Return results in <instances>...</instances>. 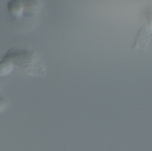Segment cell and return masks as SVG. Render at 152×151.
Returning <instances> with one entry per match:
<instances>
[{
  "label": "cell",
  "instance_id": "7a4b0ae2",
  "mask_svg": "<svg viewBox=\"0 0 152 151\" xmlns=\"http://www.w3.org/2000/svg\"><path fill=\"white\" fill-rule=\"evenodd\" d=\"M151 37V28H149L148 26L142 27L135 39V42L133 45V49L135 50L144 45L147 46Z\"/></svg>",
  "mask_w": 152,
  "mask_h": 151
},
{
  "label": "cell",
  "instance_id": "8992f818",
  "mask_svg": "<svg viewBox=\"0 0 152 151\" xmlns=\"http://www.w3.org/2000/svg\"><path fill=\"white\" fill-rule=\"evenodd\" d=\"M147 20H148V27L152 29V12H150L147 16Z\"/></svg>",
  "mask_w": 152,
  "mask_h": 151
},
{
  "label": "cell",
  "instance_id": "5b68a950",
  "mask_svg": "<svg viewBox=\"0 0 152 151\" xmlns=\"http://www.w3.org/2000/svg\"><path fill=\"white\" fill-rule=\"evenodd\" d=\"M24 4V12L28 13H34L35 12L39 10V5L37 4V1H23Z\"/></svg>",
  "mask_w": 152,
  "mask_h": 151
},
{
  "label": "cell",
  "instance_id": "277c9868",
  "mask_svg": "<svg viewBox=\"0 0 152 151\" xmlns=\"http://www.w3.org/2000/svg\"><path fill=\"white\" fill-rule=\"evenodd\" d=\"M13 70V65L11 62L3 61H0V77L10 75Z\"/></svg>",
  "mask_w": 152,
  "mask_h": 151
},
{
  "label": "cell",
  "instance_id": "3957f363",
  "mask_svg": "<svg viewBox=\"0 0 152 151\" xmlns=\"http://www.w3.org/2000/svg\"><path fill=\"white\" fill-rule=\"evenodd\" d=\"M8 11L12 16L20 18L24 13V4L22 0H12L7 5Z\"/></svg>",
  "mask_w": 152,
  "mask_h": 151
},
{
  "label": "cell",
  "instance_id": "52a82bcc",
  "mask_svg": "<svg viewBox=\"0 0 152 151\" xmlns=\"http://www.w3.org/2000/svg\"><path fill=\"white\" fill-rule=\"evenodd\" d=\"M5 108V101L4 99L0 98V112H2Z\"/></svg>",
  "mask_w": 152,
  "mask_h": 151
},
{
  "label": "cell",
  "instance_id": "6da1fadb",
  "mask_svg": "<svg viewBox=\"0 0 152 151\" xmlns=\"http://www.w3.org/2000/svg\"><path fill=\"white\" fill-rule=\"evenodd\" d=\"M4 61L11 62L12 65L15 64L19 67L23 68L28 72V69H33L31 64L36 62V54L26 50L12 49L4 58Z\"/></svg>",
  "mask_w": 152,
  "mask_h": 151
}]
</instances>
